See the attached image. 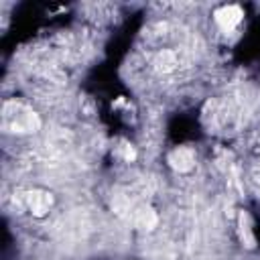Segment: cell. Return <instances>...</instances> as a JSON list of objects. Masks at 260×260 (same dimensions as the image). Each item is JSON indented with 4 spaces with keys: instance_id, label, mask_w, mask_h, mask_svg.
Masks as SVG:
<instances>
[{
    "instance_id": "6da1fadb",
    "label": "cell",
    "mask_w": 260,
    "mask_h": 260,
    "mask_svg": "<svg viewBox=\"0 0 260 260\" xmlns=\"http://www.w3.org/2000/svg\"><path fill=\"white\" fill-rule=\"evenodd\" d=\"M4 128H12L16 134H35L41 130V118L35 110L18 102L4 104Z\"/></svg>"
},
{
    "instance_id": "7a4b0ae2",
    "label": "cell",
    "mask_w": 260,
    "mask_h": 260,
    "mask_svg": "<svg viewBox=\"0 0 260 260\" xmlns=\"http://www.w3.org/2000/svg\"><path fill=\"white\" fill-rule=\"evenodd\" d=\"M242 16H244V12H242V8L240 6H236V4H225V6H221V8H217L215 12H213V22L217 24V28L221 30V32H232L240 22H242Z\"/></svg>"
},
{
    "instance_id": "3957f363",
    "label": "cell",
    "mask_w": 260,
    "mask_h": 260,
    "mask_svg": "<svg viewBox=\"0 0 260 260\" xmlns=\"http://www.w3.org/2000/svg\"><path fill=\"white\" fill-rule=\"evenodd\" d=\"M24 203L35 217H43L49 213L53 205V195L45 189H28L24 191Z\"/></svg>"
},
{
    "instance_id": "277c9868",
    "label": "cell",
    "mask_w": 260,
    "mask_h": 260,
    "mask_svg": "<svg viewBox=\"0 0 260 260\" xmlns=\"http://www.w3.org/2000/svg\"><path fill=\"white\" fill-rule=\"evenodd\" d=\"M169 165L177 171V173H189L195 169V152L191 148H175L169 154Z\"/></svg>"
},
{
    "instance_id": "5b68a950",
    "label": "cell",
    "mask_w": 260,
    "mask_h": 260,
    "mask_svg": "<svg viewBox=\"0 0 260 260\" xmlns=\"http://www.w3.org/2000/svg\"><path fill=\"white\" fill-rule=\"evenodd\" d=\"M132 221H134L136 228L150 232V230L156 228L158 215H156V211H154L150 205H138V207L132 211Z\"/></svg>"
}]
</instances>
